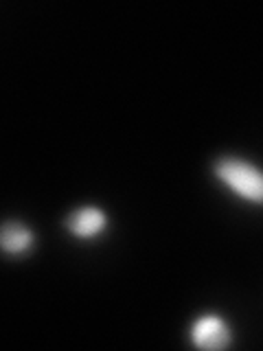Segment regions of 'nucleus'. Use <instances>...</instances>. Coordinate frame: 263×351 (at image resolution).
Masks as SVG:
<instances>
[{"instance_id": "nucleus-2", "label": "nucleus", "mask_w": 263, "mask_h": 351, "mask_svg": "<svg viewBox=\"0 0 263 351\" xmlns=\"http://www.w3.org/2000/svg\"><path fill=\"white\" fill-rule=\"evenodd\" d=\"M191 338L200 349H224L230 345V329L219 316H202L193 325Z\"/></svg>"}, {"instance_id": "nucleus-1", "label": "nucleus", "mask_w": 263, "mask_h": 351, "mask_svg": "<svg viewBox=\"0 0 263 351\" xmlns=\"http://www.w3.org/2000/svg\"><path fill=\"white\" fill-rule=\"evenodd\" d=\"M215 173L241 197L263 204V171L248 160L224 156L215 162Z\"/></svg>"}, {"instance_id": "nucleus-3", "label": "nucleus", "mask_w": 263, "mask_h": 351, "mask_svg": "<svg viewBox=\"0 0 263 351\" xmlns=\"http://www.w3.org/2000/svg\"><path fill=\"white\" fill-rule=\"evenodd\" d=\"M103 226H105V215L97 206L77 208L68 217V228L79 237H92L97 233H101Z\"/></svg>"}, {"instance_id": "nucleus-4", "label": "nucleus", "mask_w": 263, "mask_h": 351, "mask_svg": "<svg viewBox=\"0 0 263 351\" xmlns=\"http://www.w3.org/2000/svg\"><path fill=\"white\" fill-rule=\"evenodd\" d=\"M0 244H3V248L11 252V255H20V252L31 248L33 233L27 226H22L18 222H7L3 226V233H0Z\"/></svg>"}]
</instances>
